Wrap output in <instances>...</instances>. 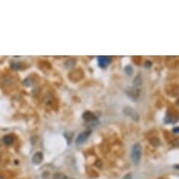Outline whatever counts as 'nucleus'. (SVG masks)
Wrapping results in <instances>:
<instances>
[{"label":"nucleus","instance_id":"2eb2a0df","mask_svg":"<svg viewBox=\"0 0 179 179\" xmlns=\"http://www.w3.org/2000/svg\"><path fill=\"white\" fill-rule=\"evenodd\" d=\"M144 65H145V68H150L152 66V63H151L150 61H146Z\"/></svg>","mask_w":179,"mask_h":179},{"label":"nucleus","instance_id":"f8f14e48","mask_svg":"<svg viewBox=\"0 0 179 179\" xmlns=\"http://www.w3.org/2000/svg\"><path fill=\"white\" fill-rule=\"evenodd\" d=\"M66 66H68V65H69L68 68H71V67H73L74 65H75V59H69L68 61H67L66 62V64H65Z\"/></svg>","mask_w":179,"mask_h":179},{"label":"nucleus","instance_id":"f03ea898","mask_svg":"<svg viewBox=\"0 0 179 179\" xmlns=\"http://www.w3.org/2000/svg\"><path fill=\"white\" fill-rule=\"evenodd\" d=\"M123 112L127 116H129V117L134 120V121H138L139 120V114L137 113L136 110H134L133 108H131L129 106H126L123 109Z\"/></svg>","mask_w":179,"mask_h":179},{"label":"nucleus","instance_id":"a211bd4d","mask_svg":"<svg viewBox=\"0 0 179 179\" xmlns=\"http://www.w3.org/2000/svg\"><path fill=\"white\" fill-rule=\"evenodd\" d=\"M0 179H5V178H4L3 176H1V175H0Z\"/></svg>","mask_w":179,"mask_h":179},{"label":"nucleus","instance_id":"dca6fc26","mask_svg":"<svg viewBox=\"0 0 179 179\" xmlns=\"http://www.w3.org/2000/svg\"><path fill=\"white\" fill-rule=\"evenodd\" d=\"M173 132H174L175 134H177V133H178V127H175V128L173 129Z\"/></svg>","mask_w":179,"mask_h":179},{"label":"nucleus","instance_id":"39448f33","mask_svg":"<svg viewBox=\"0 0 179 179\" xmlns=\"http://www.w3.org/2000/svg\"><path fill=\"white\" fill-rule=\"evenodd\" d=\"M83 118L85 122H94L97 121V116L95 115V114H93L89 111H86L85 113H83Z\"/></svg>","mask_w":179,"mask_h":179},{"label":"nucleus","instance_id":"ddd939ff","mask_svg":"<svg viewBox=\"0 0 179 179\" xmlns=\"http://www.w3.org/2000/svg\"><path fill=\"white\" fill-rule=\"evenodd\" d=\"M125 72L128 74V75H131L132 72H133V69H132V68L130 66H127L125 68Z\"/></svg>","mask_w":179,"mask_h":179},{"label":"nucleus","instance_id":"4468645a","mask_svg":"<svg viewBox=\"0 0 179 179\" xmlns=\"http://www.w3.org/2000/svg\"><path fill=\"white\" fill-rule=\"evenodd\" d=\"M19 65H20V63H17V62H12V63H11V68H14V69H19L21 68Z\"/></svg>","mask_w":179,"mask_h":179},{"label":"nucleus","instance_id":"9d476101","mask_svg":"<svg viewBox=\"0 0 179 179\" xmlns=\"http://www.w3.org/2000/svg\"><path fill=\"white\" fill-rule=\"evenodd\" d=\"M53 179H68V176H66L63 174H56L53 175Z\"/></svg>","mask_w":179,"mask_h":179},{"label":"nucleus","instance_id":"7ed1b4c3","mask_svg":"<svg viewBox=\"0 0 179 179\" xmlns=\"http://www.w3.org/2000/svg\"><path fill=\"white\" fill-rule=\"evenodd\" d=\"M90 135H91V130H85V131L81 132V133L76 138V144H83V143H85L87 141V139L89 138Z\"/></svg>","mask_w":179,"mask_h":179},{"label":"nucleus","instance_id":"423d86ee","mask_svg":"<svg viewBox=\"0 0 179 179\" xmlns=\"http://www.w3.org/2000/svg\"><path fill=\"white\" fill-rule=\"evenodd\" d=\"M127 94L133 100H136V99H138V98L140 96V90L138 88H129L127 91Z\"/></svg>","mask_w":179,"mask_h":179},{"label":"nucleus","instance_id":"1a4fd4ad","mask_svg":"<svg viewBox=\"0 0 179 179\" xmlns=\"http://www.w3.org/2000/svg\"><path fill=\"white\" fill-rule=\"evenodd\" d=\"M150 144L153 145V146H155V147H157V146H159V139H158V138H152L151 140H150Z\"/></svg>","mask_w":179,"mask_h":179},{"label":"nucleus","instance_id":"9b49d317","mask_svg":"<svg viewBox=\"0 0 179 179\" xmlns=\"http://www.w3.org/2000/svg\"><path fill=\"white\" fill-rule=\"evenodd\" d=\"M134 85H139V84H141L142 83V77H141V75H138L135 79H134Z\"/></svg>","mask_w":179,"mask_h":179},{"label":"nucleus","instance_id":"f257e3e1","mask_svg":"<svg viewBox=\"0 0 179 179\" xmlns=\"http://www.w3.org/2000/svg\"><path fill=\"white\" fill-rule=\"evenodd\" d=\"M142 145L140 144H135L133 146H132V150H131V154H130V158L133 161L134 164H138L140 159H141L142 157Z\"/></svg>","mask_w":179,"mask_h":179},{"label":"nucleus","instance_id":"20e7f679","mask_svg":"<svg viewBox=\"0 0 179 179\" xmlns=\"http://www.w3.org/2000/svg\"><path fill=\"white\" fill-rule=\"evenodd\" d=\"M111 57L110 56H99L98 57V63H99V66L102 68H107L109 65L111 63Z\"/></svg>","mask_w":179,"mask_h":179},{"label":"nucleus","instance_id":"6e6552de","mask_svg":"<svg viewBox=\"0 0 179 179\" xmlns=\"http://www.w3.org/2000/svg\"><path fill=\"white\" fill-rule=\"evenodd\" d=\"M2 141L5 144L7 145H11L14 142V137L12 135H5L2 139Z\"/></svg>","mask_w":179,"mask_h":179},{"label":"nucleus","instance_id":"0eeeda50","mask_svg":"<svg viewBox=\"0 0 179 179\" xmlns=\"http://www.w3.org/2000/svg\"><path fill=\"white\" fill-rule=\"evenodd\" d=\"M43 160V154L41 152H36L32 158V162L34 164H40Z\"/></svg>","mask_w":179,"mask_h":179},{"label":"nucleus","instance_id":"f3484780","mask_svg":"<svg viewBox=\"0 0 179 179\" xmlns=\"http://www.w3.org/2000/svg\"><path fill=\"white\" fill-rule=\"evenodd\" d=\"M123 179H131V175H130V174H127Z\"/></svg>","mask_w":179,"mask_h":179}]
</instances>
